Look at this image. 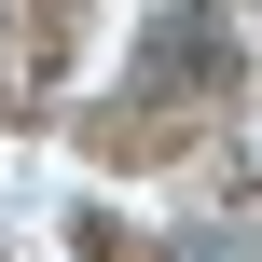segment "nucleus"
<instances>
[{
	"label": "nucleus",
	"instance_id": "f257e3e1",
	"mask_svg": "<svg viewBox=\"0 0 262 262\" xmlns=\"http://www.w3.org/2000/svg\"><path fill=\"white\" fill-rule=\"evenodd\" d=\"M221 69H235L221 14H166V28H152V97H166V83H221Z\"/></svg>",
	"mask_w": 262,
	"mask_h": 262
}]
</instances>
